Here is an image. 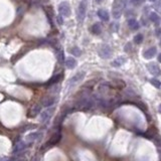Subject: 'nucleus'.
<instances>
[{
	"mask_svg": "<svg viewBox=\"0 0 161 161\" xmlns=\"http://www.w3.org/2000/svg\"><path fill=\"white\" fill-rule=\"evenodd\" d=\"M124 8V1L123 0H115L113 3V8H112V13H113L114 18H119L122 14V9Z\"/></svg>",
	"mask_w": 161,
	"mask_h": 161,
	"instance_id": "nucleus-1",
	"label": "nucleus"
},
{
	"mask_svg": "<svg viewBox=\"0 0 161 161\" xmlns=\"http://www.w3.org/2000/svg\"><path fill=\"white\" fill-rule=\"evenodd\" d=\"M98 54L102 58H109L112 56V48L108 44H102L98 50Z\"/></svg>",
	"mask_w": 161,
	"mask_h": 161,
	"instance_id": "nucleus-2",
	"label": "nucleus"
},
{
	"mask_svg": "<svg viewBox=\"0 0 161 161\" xmlns=\"http://www.w3.org/2000/svg\"><path fill=\"white\" fill-rule=\"evenodd\" d=\"M86 12H87V1H86V0H83V1H80V6H78V20L80 21V22H82V21L84 20Z\"/></svg>",
	"mask_w": 161,
	"mask_h": 161,
	"instance_id": "nucleus-3",
	"label": "nucleus"
},
{
	"mask_svg": "<svg viewBox=\"0 0 161 161\" xmlns=\"http://www.w3.org/2000/svg\"><path fill=\"white\" fill-rule=\"evenodd\" d=\"M58 12L62 16L64 17H68L72 13L70 11V4L68 2H62L60 5H58Z\"/></svg>",
	"mask_w": 161,
	"mask_h": 161,
	"instance_id": "nucleus-4",
	"label": "nucleus"
},
{
	"mask_svg": "<svg viewBox=\"0 0 161 161\" xmlns=\"http://www.w3.org/2000/svg\"><path fill=\"white\" fill-rule=\"evenodd\" d=\"M146 68H147V70H149V72H150L151 74H153V76H159V74H161V68H159L158 64H156L155 62L147 64Z\"/></svg>",
	"mask_w": 161,
	"mask_h": 161,
	"instance_id": "nucleus-5",
	"label": "nucleus"
},
{
	"mask_svg": "<svg viewBox=\"0 0 161 161\" xmlns=\"http://www.w3.org/2000/svg\"><path fill=\"white\" fill-rule=\"evenodd\" d=\"M84 76H85V72H78V74H74V76L70 78V82H68V84H70V86L74 85V84H76L78 82H80V80H83Z\"/></svg>",
	"mask_w": 161,
	"mask_h": 161,
	"instance_id": "nucleus-6",
	"label": "nucleus"
},
{
	"mask_svg": "<svg viewBox=\"0 0 161 161\" xmlns=\"http://www.w3.org/2000/svg\"><path fill=\"white\" fill-rule=\"evenodd\" d=\"M156 48L155 46H152V48H148L147 50H145L144 54H143V56H144V58H146V60H150V58H154L155 54H156Z\"/></svg>",
	"mask_w": 161,
	"mask_h": 161,
	"instance_id": "nucleus-7",
	"label": "nucleus"
},
{
	"mask_svg": "<svg viewBox=\"0 0 161 161\" xmlns=\"http://www.w3.org/2000/svg\"><path fill=\"white\" fill-rule=\"evenodd\" d=\"M97 15L103 21H109V18H110L109 13H108V11L105 10V9H99L97 12Z\"/></svg>",
	"mask_w": 161,
	"mask_h": 161,
	"instance_id": "nucleus-8",
	"label": "nucleus"
},
{
	"mask_svg": "<svg viewBox=\"0 0 161 161\" xmlns=\"http://www.w3.org/2000/svg\"><path fill=\"white\" fill-rule=\"evenodd\" d=\"M125 62H126V58H123V56H119V58H115V60L112 62V66L119 68V66H121L123 64H125Z\"/></svg>",
	"mask_w": 161,
	"mask_h": 161,
	"instance_id": "nucleus-9",
	"label": "nucleus"
},
{
	"mask_svg": "<svg viewBox=\"0 0 161 161\" xmlns=\"http://www.w3.org/2000/svg\"><path fill=\"white\" fill-rule=\"evenodd\" d=\"M64 64H66V66L68 68L72 70V68H74L76 66V62L74 58H66V60H64Z\"/></svg>",
	"mask_w": 161,
	"mask_h": 161,
	"instance_id": "nucleus-10",
	"label": "nucleus"
},
{
	"mask_svg": "<svg viewBox=\"0 0 161 161\" xmlns=\"http://www.w3.org/2000/svg\"><path fill=\"white\" fill-rule=\"evenodd\" d=\"M90 30H91V32L93 33V34H100V33L102 32V26L101 24H99V23H95V24H93L91 26V28H90Z\"/></svg>",
	"mask_w": 161,
	"mask_h": 161,
	"instance_id": "nucleus-11",
	"label": "nucleus"
},
{
	"mask_svg": "<svg viewBox=\"0 0 161 161\" xmlns=\"http://www.w3.org/2000/svg\"><path fill=\"white\" fill-rule=\"evenodd\" d=\"M60 78H62V74H56V76H54L52 78H50V80L46 83V86H48V87H50L52 85H54V84L58 83Z\"/></svg>",
	"mask_w": 161,
	"mask_h": 161,
	"instance_id": "nucleus-12",
	"label": "nucleus"
},
{
	"mask_svg": "<svg viewBox=\"0 0 161 161\" xmlns=\"http://www.w3.org/2000/svg\"><path fill=\"white\" fill-rule=\"evenodd\" d=\"M128 25L132 30H137L139 28V23L136 19H129L128 20Z\"/></svg>",
	"mask_w": 161,
	"mask_h": 161,
	"instance_id": "nucleus-13",
	"label": "nucleus"
},
{
	"mask_svg": "<svg viewBox=\"0 0 161 161\" xmlns=\"http://www.w3.org/2000/svg\"><path fill=\"white\" fill-rule=\"evenodd\" d=\"M112 84L114 85V87L118 88V89H122V88H124L125 86H126L125 82L122 80H113V83Z\"/></svg>",
	"mask_w": 161,
	"mask_h": 161,
	"instance_id": "nucleus-14",
	"label": "nucleus"
},
{
	"mask_svg": "<svg viewBox=\"0 0 161 161\" xmlns=\"http://www.w3.org/2000/svg\"><path fill=\"white\" fill-rule=\"evenodd\" d=\"M150 20L153 21L155 24H159V23H160V17H159V15L157 14V13L151 12L150 13Z\"/></svg>",
	"mask_w": 161,
	"mask_h": 161,
	"instance_id": "nucleus-15",
	"label": "nucleus"
},
{
	"mask_svg": "<svg viewBox=\"0 0 161 161\" xmlns=\"http://www.w3.org/2000/svg\"><path fill=\"white\" fill-rule=\"evenodd\" d=\"M70 52L72 54H74V56H80V54H82V50H80L78 46H72L70 50Z\"/></svg>",
	"mask_w": 161,
	"mask_h": 161,
	"instance_id": "nucleus-16",
	"label": "nucleus"
},
{
	"mask_svg": "<svg viewBox=\"0 0 161 161\" xmlns=\"http://www.w3.org/2000/svg\"><path fill=\"white\" fill-rule=\"evenodd\" d=\"M56 58H58V60L60 62V64L66 60H64V52H62V50H58V52H56Z\"/></svg>",
	"mask_w": 161,
	"mask_h": 161,
	"instance_id": "nucleus-17",
	"label": "nucleus"
},
{
	"mask_svg": "<svg viewBox=\"0 0 161 161\" xmlns=\"http://www.w3.org/2000/svg\"><path fill=\"white\" fill-rule=\"evenodd\" d=\"M25 147V145H24V143L23 142H19V143H17L16 145H15V147H14V149H13V152L14 153H17L18 151H20V150H22L23 148Z\"/></svg>",
	"mask_w": 161,
	"mask_h": 161,
	"instance_id": "nucleus-18",
	"label": "nucleus"
},
{
	"mask_svg": "<svg viewBox=\"0 0 161 161\" xmlns=\"http://www.w3.org/2000/svg\"><path fill=\"white\" fill-rule=\"evenodd\" d=\"M143 34H141V33H139V34H136L135 35V37H134V42L136 44H140L141 42H143Z\"/></svg>",
	"mask_w": 161,
	"mask_h": 161,
	"instance_id": "nucleus-19",
	"label": "nucleus"
},
{
	"mask_svg": "<svg viewBox=\"0 0 161 161\" xmlns=\"http://www.w3.org/2000/svg\"><path fill=\"white\" fill-rule=\"evenodd\" d=\"M52 110H54V109H50V110H48V111H44V113L42 114V121H44V120L48 119V116H50V114L52 112Z\"/></svg>",
	"mask_w": 161,
	"mask_h": 161,
	"instance_id": "nucleus-20",
	"label": "nucleus"
},
{
	"mask_svg": "<svg viewBox=\"0 0 161 161\" xmlns=\"http://www.w3.org/2000/svg\"><path fill=\"white\" fill-rule=\"evenodd\" d=\"M54 98H48V99H46L44 101V106H50V105L54 104Z\"/></svg>",
	"mask_w": 161,
	"mask_h": 161,
	"instance_id": "nucleus-21",
	"label": "nucleus"
},
{
	"mask_svg": "<svg viewBox=\"0 0 161 161\" xmlns=\"http://www.w3.org/2000/svg\"><path fill=\"white\" fill-rule=\"evenodd\" d=\"M150 82H151V84H152L153 86H155L156 88H160L161 83L159 82L158 80H156V78H152V80H151Z\"/></svg>",
	"mask_w": 161,
	"mask_h": 161,
	"instance_id": "nucleus-22",
	"label": "nucleus"
},
{
	"mask_svg": "<svg viewBox=\"0 0 161 161\" xmlns=\"http://www.w3.org/2000/svg\"><path fill=\"white\" fill-rule=\"evenodd\" d=\"M39 111H40V107H39V106H36V107H34L32 109V111H31V112H32V114H31L30 116H35Z\"/></svg>",
	"mask_w": 161,
	"mask_h": 161,
	"instance_id": "nucleus-23",
	"label": "nucleus"
},
{
	"mask_svg": "<svg viewBox=\"0 0 161 161\" xmlns=\"http://www.w3.org/2000/svg\"><path fill=\"white\" fill-rule=\"evenodd\" d=\"M131 2H132L134 5H139L143 2V0H131Z\"/></svg>",
	"mask_w": 161,
	"mask_h": 161,
	"instance_id": "nucleus-24",
	"label": "nucleus"
},
{
	"mask_svg": "<svg viewBox=\"0 0 161 161\" xmlns=\"http://www.w3.org/2000/svg\"><path fill=\"white\" fill-rule=\"evenodd\" d=\"M58 22L60 23V24H62V16H58Z\"/></svg>",
	"mask_w": 161,
	"mask_h": 161,
	"instance_id": "nucleus-25",
	"label": "nucleus"
},
{
	"mask_svg": "<svg viewBox=\"0 0 161 161\" xmlns=\"http://www.w3.org/2000/svg\"><path fill=\"white\" fill-rule=\"evenodd\" d=\"M158 62H161V54L158 56Z\"/></svg>",
	"mask_w": 161,
	"mask_h": 161,
	"instance_id": "nucleus-26",
	"label": "nucleus"
},
{
	"mask_svg": "<svg viewBox=\"0 0 161 161\" xmlns=\"http://www.w3.org/2000/svg\"><path fill=\"white\" fill-rule=\"evenodd\" d=\"M96 1H97V2H102L103 0H96Z\"/></svg>",
	"mask_w": 161,
	"mask_h": 161,
	"instance_id": "nucleus-27",
	"label": "nucleus"
},
{
	"mask_svg": "<svg viewBox=\"0 0 161 161\" xmlns=\"http://www.w3.org/2000/svg\"><path fill=\"white\" fill-rule=\"evenodd\" d=\"M149 1H151V2H153V1H155V0H149Z\"/></svg>",
	"mask_w": 161,
	"mask_h": 161,
	"instance_id": "nucleus-28",
	"label": "nucleus"
}]
</instances>
